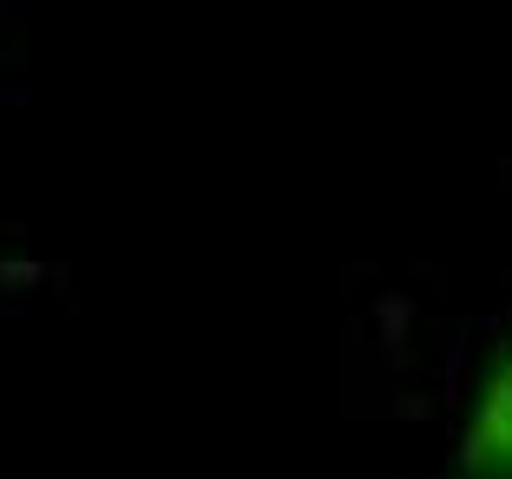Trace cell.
I'll return each instance as SVG.
<instances>
[{"mask_svg":"<svg viewBox=\"0 0 512 479\" xmlns=\"http://www.w3.org/2000/svg\"><path fill=\"white\" fill-rule=\"evenodd\" d=\"M447 479H512V322L473 368V388L460 401Z\"/></svg>","mask_w":512,"mask_h":479,"instance_id":"1","label":"cell"}]
</instances>
